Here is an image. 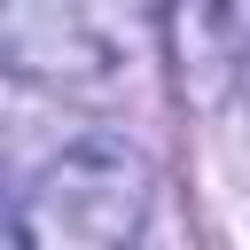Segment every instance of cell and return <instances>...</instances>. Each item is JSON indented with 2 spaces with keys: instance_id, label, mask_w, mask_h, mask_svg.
Segmentation results:
<instances>
[{
  "instance_id": "obj_4",
  "label": "cell",
  "mask_w": 250,
  "mask_h": 250,
  "mask_svg": "<svg viewBox=\"0 0 250 250\" xmlns=\"http://www.w3.org/2000/svg\"><path fill=\"white\" fill-rule=\"evenodd\" d=\"M0 250H23V234H16V219H0Z\"/></svg>"
},
{
  "instance_id": "obj_2",
  "label": "cell",
  "mask_w": 250,
  "mask_h": 250,
  "mask_svg": "<svg viewBox=\"0 0 250 250\" xmlns=\"http://www.w3.org/2000/svg\"><path fill=\"white\" fill-rule=\"evenodd\" d=\"M156 203V172L117 133H86L62 156L39 164V180L16 203L23 250H133Z\"/></svg>"
},
{
  "instance_id": "obj_1",
  "label": "cell",
  "mask_w": 250,
  "mask_h": 250,
  "mask_svg": "<svg viewBox=\"0 0 250 250\" xmlns=\"http://www.w3.org/2000/svg\"><path fill=\"white\" fill-rule=\"evenodd\" d=\"M156 55V0H0V70L47 94H125Z\"/></svg>"
},
{
  "instance_id": "obj_3",
  "label": "cell",
  "mask_w": 250,
  "mask_h": 250,
  "mask_svg": "<svg viewBox=\"0 0 250 250\" xmlns=\"http://www.w3.org/2000/svg\"><path fill=\"white\" fill-rule=\"evenodd\" d=\"M219 16L234 23V39H250V0H219Z\"/></svg>"
}]
</instances>
